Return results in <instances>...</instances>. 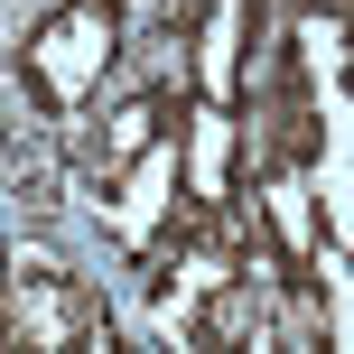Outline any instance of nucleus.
I'll return each mask as SVG.
<instances>
[{
    "label": "nucleus",
    "instance_id": "7ed1b4c3",
    "mask_svg": "<svg viewBox=\"0 0 354 354\" xmlns=\"http://www.w3.org/2000/svg\"><path fill=\"white\" fill-rule=\"evenodd\" d=\"M243 37H252V0H205V10H196L187 75H196L205 103H233V93H243Z\"/></svg>",
    "mask_w": 354,
    "mask_h": 354
},
{
    "label": "nucleus",
    "instance_id": "423d86ee",
    "mask_svg": "<svg viewBox=\"0 0 354 354\" xmlns=\"http://www.w3.org/2000/svg\"><path fill=\"white\" fill-rule=\"evenodd\" d=\"M187 205H196V214L233 205V103H205V112H196V140H187Z\"/></svg>",
    "mask_w": 354,
    "mask_h": 354
},
{
    "label": "nucleus",
    "instance_id": "f257e3e1",
    "mask_svg": "<svg viewBox=\"0 0 354 354\" xmlns=\"http://www.w3.org/2000/svg\"><path fill=\"white\" fill-rule=\"evenodd\" d=\"M122 56V10L112 0H66V10H47L37 19V37H28V93L47 112H75L93 84H103V66Z\"/></svg>",
    "mask_w": 354,
    "mask_h": 354
},
{
    "label": "nucleus",
    "instance_id": "f03ea898",
    "mask_svg": "<svg viewBox=\"0 0 354 354\" xmlns=\"http://www.w3.org/2000/svg\"><path fill=\"white\" fill-rule=\"evenodd\" d=\"M10 326H19L28 345H84V336H93V308H84V289H75L56 261H19Z\"/></svg>",
    "mask_w": 354,
    "mask_h": 354
},
{
    "label": "nucleus",
    "instance_id": "20e7f679",
    "mask_svg": "<svg viewBox=\"0 0 354 354\" xmlns=\"http://www.w3.org/2000/svg\"><path fill=\"white\" fill-rule=\"evenodd\" d=\"M252 214H261V233L289 252V270H308V261L326 252V233H317V196H308V168H299V159H280V168L261 177V205H252Z\"/></svg>",
    "mask_w": 354,
    "mask_h": 354
},
{
    "label": "nucleus",
    "instance_id": "39448f33",
    "mask_svg": "<svg viewBox=\"0 0 354 354\" xmlns=\"http://www.w3.org/2000/svg\"><path fill=\"white\" fill-rule=\"evenodd\" d=\"M149 140H168V93H131V103H112L103 131L84 140V177H93V187H112Z\"/></svg>",
    "mask_w": 354,
    "mask_h": 354
}]
</instances>
